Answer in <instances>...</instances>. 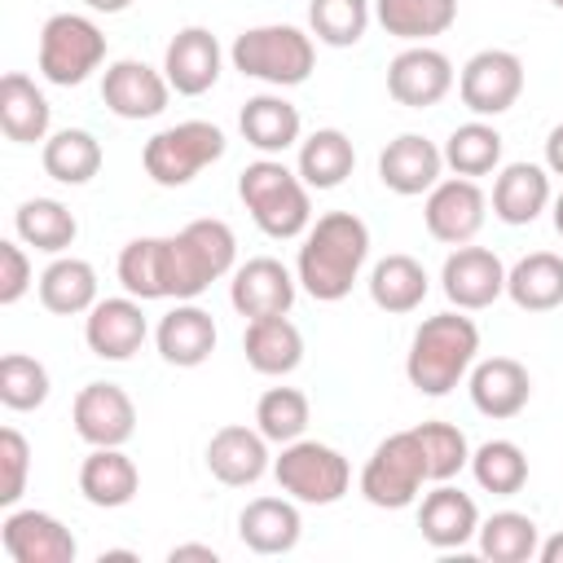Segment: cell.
Segmentation results:
<instances>
[{"label": "cell", "mask_w": 563, "mask_h": 563, "mask_svg": "<svg viewBox=\"0 0 563 563\" xmlns=\"http://www.w3.org/2000/svg\"><path fill=\"white\" fill-rule=\"evenodd\" d=\"M365 260H369L365 220L352 216V211H325L303 233V246H299V260H295V277L312 299L339 303V299L352 295Z\"/></svg>", "instance_id": "6da1fadb"}, {"label": "cell", "mask_w": 563, "mask_h": 563, "mask_svg": "<svg viewBox=\"0 0 563 563\" xmlns=\"http://www.w3.org/2000/svg\"><path fill=\"white\" fill-rule=\"evenodd\" d=\"M238 238L224 220H189L180 233L158 238V273L163 299H198L211 282L233 273Z\"/></svg>", "instance_id": "7a4b0ae2"}, {"label": "cell", "mask_w": 563, "mask_h": 563, "mask_svg": "<svg viewBox=\"0 0 563 563\" xmlns=\"http://www.w3.org/2000/svg\"><path fill=\"white\" fill-rule=\"evenodd\" d=\"M479 356V325L457 312H435L413 330L409 356H405V378L422 396H449L475 365Z\"/></svg>", "instance_id": "3957f363"}, {"label": "cell", "mask_w": 563, "mask_h": 563, "mask_svg": "<svg viewBox=\"0 0 563 563\" xmlns=\"http://www.w3.org/2000/svg\"><path fill=\"white\" fill-rule=\"evenodd\" d=\"M308 194L312 189L303 185V176L290 172L282 158H255L238 176L242 207L251 211L255 229L264 238H277V242L308 233V224H312V198Z\"/></svg>", "instance_id": "277c9868"}, {"label": "cell", "mask_w": 563, "mask_h": 563, "mask_svg": "<svg viewBox=\"0 0 563 563\" xmlns=\"http://www.w3.org/2000/svg\"><path fill=\"white\" fill-rule=\"evenodd\" d=\"M229 62L246 79H260V84H273V88H295L312 75L317 44H312L308 31H299L290 22H268V26L242 31L229 48Z\"/></svg>", "instance_id": "5b68a950"}, {"label": "cell", "mask_w": 563, "mask_h": 563, "mask_svg": "<svg viewBox=\"0 0 563 563\" xmlns=\"http://www.w3.org/2000/svg\"><path fill=\"white\" fill-rule=\"evenodd\" d=\"M224 132L207 119H185V123H172L163 132H154L141 150V163H145V176L163 189H180L189 185L202 167L220 163L224 158Z\"/></svg>", "instance_id": "8992f818"}, {"label": "cell", "mask_w": 563, "mask_h": 563, "mask_svg": "<svg viewBox=\"0 0 563 563\" xmlns=\"http://www.w3.org/2000/svg\"><path fill=\"white\" fill-rule=\"evenodd\" d=\"M273 475L286 497L299 506H334L352 488V466L339 449L321 440H290L282 444V457H273Z\"/></svg>", "instance_id": "52a82bcc"}, {"label": "cell", "mask_w": 563, "mask_h": 563, "mask_svg": "<svg viewBox=\"0 0 563 563\" xmlns=\"http://www.w3.org/2000/svg\"><path fill=\"white\" fill-rule=\"evenodd\" d=\"M427 457H422V444L409 431H391L387 440L374 444L365 471H361V497L378 510H405L418 501L422 484H427Z\"/></svg>", "instance_id": "ba28073f"}, {"label": "cell", "mask_w": 563, "mask_h": 563, "mask_svg": "<svg viewBox=\"0 0 563 563\" xmlns=\"http://www.w3.org/2000/svg\"><path fill=\"white\" fill-rule=\"evenodd\" d=\"M106 62V35L84 13H53L40 26V75L57 88H79Z\"/></svg>", "instance_id": "9c48e42d"}, {"label": "cell", "mask_w": 563, "mask_h": 563, "mask_svg": "<svg viewBox=\"0 0 563 563\" xmlns=\"http://www.w3.org/2000/svg\"><path fill=\"white\" fill-rule=\"evenodd\" d=\"M523 92V62L510 48H479L462 75H457V97L475 119H497L506 114Z\"/></svg>", "instance_id": "30bf717a"}, {"label": "cell", "mask_w": 563, "mask_h": 563, "mask_svg": "<svg viewBox=\"0 0 563 563\" xmlns=\"http://www.w3.org/2000/svg\"><path fill=\"white\" fill-rule=\"evenodd\" d=\"M484 216H488V198L484 189L471 180V176H449L440 180L427 202H422V220H427V233L444 246H466L475 242V233L484 229Z\"/></svg>", "instance_id": "8fae6325"}, {"label": "cell", "mask_w": 563, "mask_h": 563, "mask_svg": "<svg viewBox=\"0 0 563 563\" xmlns=\"http://www.w3.org/2000/svg\"><path fill=\"white\" fill-rule=\"evenodd\" d=\"M70 418H75V435L92 449H123L136 431V405L119 383L79 387V396L70 405Z\"/></svg>", "instance_id": "7c38bea8"}, {"label": "cell", "mask_w": 563, "mask_h": 563, "mask_svg": "<svg viewBox=\"0 0 563 563\" xmlns=\"http://www.w3.org/2000/svg\"><path fill=\"white\" fill-rule=\"evenodd\" d=\"M101 101L110 114L119 119H158L172 101V84L163 70H154L150 62H136V57H119L106 66L101 75Z\"/></svg>", "instance_id": "4fadbf2b"}, {"label": "cell", "mask_w": 563, "mask_h": 563, "mask_svg": "<svg viewBox=\"0 0 563 563\" xmlns=\"http://www.w3.org/2000/svg\"><path fill=\"white\" fill-rule=\"evenodd\" d=\"M453 88V62L431 44H409L387 62V92L396 106L427 110L440 106Z\"/></svg>", "instance_id": "5bb4252c"}, {"label": "cell", "mask_w": 563, "mask_h": 563, "mask_svg": "<svg viewBox=\"0 0 563 563\" xmlns=\"http://www.w3.org/2000/svg\"><path fill=\"white\" fill-rule=\"evenodd\" d=\"M0 545L13 563H75V532L48 510H9L0 523Z\"/></svg>", "instance_id": "9a60e30c"}, {"label": "cell", "mask_w": 563, "mask_h": 563, "mask_svg": "<svg viewBox=\"0 0 563 563\" xmlns=\"http://www.w3.org/2000/svg\"><path fill=\"white\" fill-rule=\"evenodd\" d=\"M440 286L449 295L453 308L462 312H479L488 303H497L506 295V264L488 251V246H453V255L440 268Z\"/></svg>", "instance_id": "2e32d148"}, {"label": "cell", "mask_w": 563, "mask_h": 563, "mask_svg": "<svg viewBox=\"0 0 563 563\" xmlns=\"http://www.w3.org/2000/svg\"><path fill=\"white\" fill-rule=\"evenodd\" d=\"M295 290H299V277L273 260V255H255L246 264L233 268V282H229V303L255 321V317H286L290 303H295Z\"/></svg>", "instance_id": "e0dca14e"}, {"label": "cell", "mask_w": 563, "mask_h": 563, "mask_svg": "<svg viewBox=\"0 0 563 563\" xmlns=\"http://www.w3.org/2000/svg\"><path fill=\"white\" fill-rule=\"evenodd\" d=\"M150 325L141 312L136 295H114V299H97L84 317V343L92 356L101 361H128L141 352Z\"/></svg>", "instance_id": "ac0fdd59"}, {"label": "cell", "mask_w": 563, "mask_h": 563, "mask_svg": "<svg viewBox=\"0 0 563 563\" xmlns=\"http://www.w3.org/2000/svg\"><path fill=\"white\" fill-rule=\"evenodd\" d=\"M220 66H224V48L207 26H180L163 53V75L180 97L211 92L220 79Z\"/></svg>", "instance_id": "d6986e66"}, {"label": "cell", "mask_w": 563, "mask_h": 563, "mask_svg": "<svg viewBox=\"0 0 563 563\" xmlns=\"http://www.w3.org/2000/svg\"><path fill=\"white\" fill-rule=\"evenodd\" d=\"M440 172H444V150H435V141H427L422 132H400L378 154V180L400 198L431 194L440 185Z\"/></svg>", "instance_id": "ffe728a7"}, {"label": "cell", "mask_w": 563, "mask_h": 563, "mask_svg": "<svg viewBox=\"0 0 563 563\" xmlns=\"http://www.w3.org/2000/svg\"><path fill=\"white\" fill-rule=\"evenodd\" d=\"M216 339H220V330H216L211 312L198 308L194 299H176V308L163 312V321H158V330H154L158 356H163L167 365H176V369L202 365V361L216 352Z\"/></svg>", "instance_id": "44dd1931"}, {"label": "cell", "mask_w": 563, "mask_h": 563, "mask_svg": "<svg viewBox=\"0 0 563 563\" xmlns=\"http://www.w3.org/2000/svg\"><path fill=\"white\" fill-rule=\"evenodd\" d=\"M532 400V374L515 356H484L471 365V405L484 418H515Z\"/></svg>", "instance_id": "7402d4cb"}, {"label": "cell", "mask_w": 563, "mask_h": 563, "mask_svg": "<svg viewBox=\"0 0 563 563\" xmlns=\"http://www.w3.org/2000/svg\"><path fill=\"white\" fill-rule=\"evenodd\" d=\"M418 532L435 550H462L479 532V506L471 493L453 488L449 479L435 484L418 506Z\"/></svg>", "instance_id": "603a6c76"}, {"label": "cell", "mask_w": 563, "mask_h": 563, "mask_svg": "<svg viewBox=\"0 0 563 563\" xmlns=\"http://www.w3.org/2000/svg\"><path fill=\"white\" fill-rule=\"evenodd\" d=\"M268 440L260 427H242V422H229L220 427L211 440H207V471L229 484V488H246L255 484L264 471H268Z\"/></svg>", "instance_id": "cb8c5ba5"}, {"label": "cell", "mask_w": 563, "mask_h": 563, "mask_svg": "<svg viewBox=\"0 0 563 563\" xmlns=\"http://www.w3.org/2000/svg\"><path fill=\"white\" fill-rule=\"evenodd\" d=\"M238 537L251 554H290L303 537L295 497H255L238 515Z\"/></svg>", "instance_id": "d4e9b609"}, {"label": "cell", "mask_w": 563, "mask_h": 563, "mask_svg": "<svg viewBox=\"0 0 563 563\" xmlns=\"http://www.w3.org/2000/svg\"><path fill=\"white\" fill-rule=\"evenodd\" d=\"M550 202V172L541 163H506L493 180V216L501 224H532Z\"/></svg>", "instance_id": "484cf974"}, {"label": "cell", "mask_w": 563, "mask_h": 563, "mask_svg": "<svg viewBox=\"0 0 563 563\" xmlns=\"http://www.w3.org/2000/svg\"><path fill=\"white\" fill-rule=\"evenodd\" d=\"M242 352H246V365L264 378H282V374H295L299 361H303V334L290 317H255L246 321V334H242Z\"/></svg>", "instance_id": "4316f807"}, {"label": "cell", "mask_w": 563, "mask_h": 563, "mask_svg": "<svg viewBox=\"0 0 563 563\" xmlns=\"http://www.w3.org/2000/svg\"><path fill=\"white\" fill-rule=\"evenodd\" d=\"M238 128H242L246 145H255L264 158H273V154H286L290 145H299L303 119H299V110L282 92H260V97H251L242 106Z\"/></svg>", "instance_id": "83f0119b"}, {"label": "cell", "mask_w": 563, "mask_h": 563, "mask_svg": "<svg viewBox=\"0 0 563 563\" xmlns=\"http://www.w3.org/2000/svg\"><path fill=\"white\" fill-rule=\"evenodd\" d=\"M48 123H53V106L35 88V79H26L22 70H9L0 79V128H4V136L13 145H35V141H48Z\"/></svg>", "instance_id": "f1b7e54d"}, {"label": "cell", "mask_w": 563, "mask_h": 563, "mask_svg": "<svg viewBox=\"0 0 563 563\" xmlns=\"http://www.w3.org/2000/svg\"><path fill=\"white\" fill-rule=\"evenodd\" d=\"M141 471L123 449H92L79 466V493L97 510H119L136 497Z\"/></svg>", "instance_id": "f546056e"}, {"label": "cell", "mask_w": 563, "mask_h": 563, "mask_svg": "<svg viewBox=\"0 0 563 563\" xmlns=\"http://www.w3.org/2000/svg\"><path fill=\"white\" fill-rule=\"evenodd\" d=\"M506 295L523 312H554L563 308V255L532 251L506 268Z\"/></svg>", "instance_id": "4dcf8cb0"}, {"label": "cell", "mask_w": 563, "mask_h": 563, "mask_svg": "<svg viewBox=\"0 0 563 563\" xmlns=\"http://www.w3.org/2000/svg\"><path fill=\"white\" fill-rule=\"evenodd\" d=\"M374 18L405 44H427L457 22V0H374Z\"/></svg>", "instance_id": "1f68e13d"}, {"label": "cell", "mask_w": 563, "mask_h": 563, "mask_svg": "<svg viewBox=\"0 0 563 563\" xmlns=\"http://www.w3.org/2000/svg\"><path fill=\"white\" fill-rule=\"evenodd\" d=\"M356 167V150L347 141V132L339 128H317L312 136L299 141V163L295 172L303 176L308 189H339Z\"/></svg>", "instance_id": "d6a6232c"}, {"label": "cell", "mask_w": 563, "mask_h": 563, "mask_svg": "<svg viewBox=\"0 0 563 563\" xmlns=\"http://www.w3.org/2000/svg\"><path fill=\"white\" fill-rule=\"evenodd\" d=\"M40 303L57 317H79L97 303V268L79 255H57L40 273Z\"/></svg>", "instance_id": "836d02e7"}, {"label": "cell", "mask_w": 563, "mask_h": 563, "mask_svg": "<svg viewBox=\"0 0 563 563\" xmlns=\"http://www.w3.org/2000/svg\"><path fill=\"white\" fill-rule=\"evenodd\" d=\"M427 290H431V277L413 255L396 251V255H383L369 268V299L383 312H413V308H422Z\"/></svg>", "instance_id": "e575fe53"}, {"label": "cell", "mask_w": 563, "mask_h": 563, "mask_svg": "<svg viewBox=\"0 0 563 563\" xmlns=\"http://www.w3.org/2000/svg\"><path fill=\"white\" fill-rule=\"evenodd\" d=\"M13 229H18V242L44 251V255H62L75 238H79V220L66 202L57 198H26L18 211H13Z\"/></svg>", "instance_id": "d590c367"}, {"label": "cell", "mask_w": 563, "mask_h": 563, "mask_svg": "<svg viewBox=\"0 0 563 563\" xmlns=\"http://www.w3.org/2000/svg\"><path fill=\"white\" fill-rule=\"evenodd\" d=\"M101 141L88 132V128H62L44 141V172L57 180V185H88L97 172H101Z\"/></svg>", "instance_id": "8d00e7d4"}, {"label": "cell", "mask_w": 563, "mask_h": 563, "mask_svg": "<svg viewBox=\"0 0 563 563\" xmlns=\"http://www.w3.org/2000/svg\"><path fill=\"white\" fill-rule=\"evenodd\" d=\"M475 541H479V554L493 563H528V559H537L541 528L523 510H497V515L479 519Z\"/></svg>", "instance_id": "74e56055"}, {"label": "cell", "mask_w": 563, "mask_h": 563, "mask_svg": "<svg viewBox=\"0 0 563 563\" xmlns=\"http://www.w3.org/2000/svg\"><path fill=\"white\" fill-rule=\"evenodd\" d=\"M444 167H453V176H471V180L497 172L501 167V132L484 119L453 128L444 141Z\"/></svg>", "instance_id": "f35d334b"}, {"label": "cell", "mask_w": 563, "mask_h": 563, "mask_svg": "<svg viewBox=\"0 0 563 563\" xmlns=\"http://www.w3.org/2000/svg\"><path fill=\"white\" fill-rule=\"evenodd\" d=\"M471 475L493 497H515L528 484V453L515 440H484L471 449Z\"/></svg>", "instance_id": "ab89813d"}, {"label": "cell", "mask_w": 563, "mask_h": 563, "mask_svg": "<svg viewBox=\"0 0 563 563\" xmlns=\"http://www.w3.org/2000/svg\"><path fill=\"white\" fill-rule=\"evenodd\" d=\"M374 4L369 0H312L308 4V26L321 44L330 48H352L369 31Z\"/></svg>", "instance_id": "60d3db41"}, {"label": "cell", "mask_w": 563, "mask_h": 563, "mask_svg": "<svg viewBox=\"0 0 563 563\" xmlns=\"http://www.w3.org/2000/svg\"><path fill=\"white\" fill-rule=\"evenodd\" d=\"M308 396L299 387H268L260 400H255V427L264 431L268 444H290L308 431Z\"/></svg>", "instance_id": "b9f144b4"}, {"label": "cell", "mask_w": 563, "mask_h": 563, "mask_svg": "<svg viewBox=\"0 0 563 563\" xmlns=\"http://www.w3.org/2000/svg\"><path fill=\"white\" fill-rule=\"evenodd\" d=\"M48 369L26 356V352H9L0 361V405L13 409V413H31L48 400Z\"/></svg>", "instance_id": "7bdbcfd3"}, {"label": "cell", "mask_w": 563, "mask_h": 563, "mask_svg": "<svg viewBox=\"0 0 563 563\" xmlns=\"http://www.w3.org/2000/svg\"><path fill=\"white\" fill-rule=\"evenodd\" d=\"M413 435H418V444H422L431 484H444V479H453L462 466H471V444H466V431H462V427H453V422H418Z\"/></svg>", "instance_id": "ee69618b"}, {"label": "cell", "mask_w": 563, "mask_h": 563, "mask_svg": "<svg viewBox=\"0 0 563 563\" xmlns=\"http://www.w3.org/2000/svg\"><path fill=\"white\" fill-rule=\"evenodd\" d=\"M119 282L128 295L145 299H163V273H158V238H132L119 251Z\"/></svg>", "instance_id": "f6af8a7d"}, {"label": "cell", "mask_w": 563, "mask_h": 563, "mask_svg": "<svg viewBox=\"0 0 563 563\" xmlns=\"http://www.w3.org/2000/svg\"><path fill=\"white\" fill-rule=\"evenodd\" d=\"M26 471H31V444L18 427L0 431V506L13 510L18 497L26 493Z\"/></svg>", "instance_id": "bcb514c9"}, {"label": "cell", "mask_w": 563, "mask_h": 563, "mask_svg": "<svg viewBox=\"0 0 563 563\" xmlns=\"http://www.w3.org/2000/svg\"><path fill=\"white\" fill-rule=\"evenodd\" d=\"M22 246H26V242H13V238L0 242V303H4V308L18 303V299L31 290V260H26Z\"/></svg>", "instance_id": "7dc6e473"}, {"label": "cell", "mask_w": 563, "mask_h": 563, "mask_svg": "<svg viewBox=\"0 0 563 563\" xmlns=\"http://www.w3.org/2000/svg\"><path fill=\"white\" fill-rule=\"evenodd\" d=\"M545 172L563 176V123H554L550 136H545Z\"/></svg>", "instance_id": "c3c4849f"}, {"label": "cell", "mask_w": 563, "mask_h": 563, "mask_svg": "<svg viewBox=\"0 0 563 563\" xmlns=\"http://www.w3.org/2000/svg\"><path fill=\"white\" fill-rule=\"evenodd\" d=\"M167 559H172V563H180V559H202V563H216L220 554H216L211 545H194V541H189V545H172V550H167Z\"/></svg>", "instance_id": "681fc988"}, {"label": "cell", "mask_w": 563, "mask_h": 563, "mask_svg": "<svg viewBox=\"0 0 563 563\" xmlns=\"http://www.w3.org/2000/svg\"><path fill=\"white\" fill-rule=\"evenodd\" d=\"M537 559H541V563H563V532L545 537V541L537 545Z\"/></svg>", "instance_id": "f907efd6"}, {"label": "cell", "mask_w": 563, "mask_h": 563, "mask_svg": "<svg viewBox=\"0 0 563 563\" xmlns=\"http://www.w3.org/2000/svg\"><path fill=\"white\" fill-rule=\"evenodd\" d=\"M92 13H123V9H132V0H84Z\"/></svg>", "instance_id": "816d5d0a"}, {"label": "cell", "mask_w": 563, "mask_h": 563, "mask_svg": "<svg viewBox=\"0 0 563 563\" xmlns=\"http://www.w3.org/2000/svg\"><path fill=\"white\" fill-rule=\"evenodd\" d=\"M550 207H554V229H559V238H563V194H559Z\"/></svg>", "instance_id": "f5cc1de1"}, {"label": "cell", "mask_w": 563, "mask_h": 563, "mask_svg": "<svg viewBox=\"0 0 563 563\" xmlns=\"http://www.w3.org/2000/svg\"><path fill=\"white\" fill-rule=\"evenodd\" d=\"M550 4H554V9H563V0H550Z\"/></svg>", "instance_id": "db71d44e"}]
</instances>
